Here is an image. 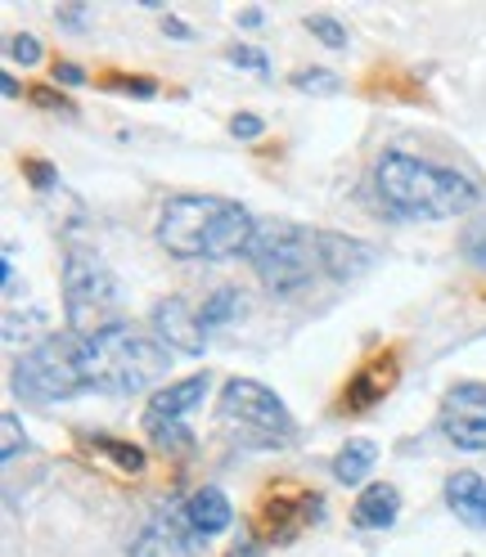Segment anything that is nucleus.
<instances>
[{
	"instance_id": "obj_1",
	"label": "nucleus",
	"mask_w": 486,
	"mask_h": 557,
	"mask_svg": "<svg viewBox=\"0 0 486 557\" xmlns=\"http://www.w3.org/2000/svg\"><path fill=\"white\" fill-rule=\"evenodd\" d=\"M257 221L239 202L217 194H177L158 212V243L162 252L181 261H230L248 257Z\"/></svg>"
},
{
	"instance_id": "obj_2",
	"label": "nucleus",
	"mask_w": 486,
	"mask_h": 557,
	"mask_svg": "<svg viewBox=\"0 0 486 557\" xmlns=\"http://www.w3.org/2000/svg\"><path fill=\"white\" fill-rule=\"evenodd\" d=\"M374 189L388 212L410 221H446L460 216L477 202V185L460 171H446L437 162L410 158V153H384L374 162Z\"/></svg>"
},
{
	"instance_id": "obj_3",
	"label": "nucleus",
	"mask_w": 486,
	"mask_h": 557,
	"mask_svg": "<svg viewBox=\"0 0 486 557\" xmlns=\"http://www.w3.org/2000/svg\"><path fill=\"white\" fill-rule=\"evenodd\" d=\"M167 369H171L167 346L126 329V324H113V329L86 337V387L99 396L145 392Z\"/></svg>"
},
{
	"instance_id": "obj_4",
	"label": "nucleus",
	"mask_w": 486,
	"mask_h": 557,
	"mask_svg": "<svg viewBox=\"0 0 486 557\" xmlns=\"http://www.w3.org/2000/svg\"><path fill=\"white\" fill-rule=\"evenodd\" d=\"M248 261H253L257 278L270 293H297L316 274H325V265H320V234L306 230V225H293V221H266V225H257Z\"/></svg>"
},
{
	"instance_id": "obj_5",
	"label": "nucleus",
	"mask_w": 486,
	"mask_h": 557,
	"mask_svg": "<svg viewBox=\"0 0 486 557\" xmlns=\"http://www.w3.org/2000/svg\"><path fill=\"white\" fill-rule=\"evenodd\" d=\"M217 418L234 441L253 445V449H284V445L297 441V423L284 409V400L253 377H230L226 382V392L217 400Z\"/></svg>"
},
{
	"instance_id": "obj_6",
	"label": "nucleus",
	"mask_w": 486,
	"mask_h": 557,
	"mask_svg": "<svg viewBox=\"0 0 486 557\" xmlns=\"http://www.w3.org/2000/svg\"><path fill=\"white\" fill-rule=\"evenodd\" d=\"M14 392L27 400H73L86 387V337L82 333H50L14 364Z\"/></svg>"
},
{
	"instance_id": "obj_7",
	"label": "nucleus",
	"mask_w": 486,
	"mask_h": 557,
	"mask_svg": "<svg viewBox=\"0 0 486 557\" xmlns=\"http://www.w3.org/2000/svg\"><path fill=\"white\" fill-rule=\"evenodd\" d=\"M63 315L82 337H95L118 324V278L86 248H68L63 257Z\"/></svg>"
},
{
	"instance_id": "obj_8",
	"label": "nucleus",
	"mask_w": 486,
	"mask_h": 557,
	"mask_svg": "<svg viewBox=\"0 0 486 557\" xmlns=\"http://www.w3.org/2000/svg\"><path fill=\"white\" fill-rule=\"evenodd\" d=\"M441 432H446L450 445L482 455L486 449V382H455V387L446 392Z\"/></svg>"
},
{
	"instance_id": "obj_9",
	"label": "nucleus",
	"mask_w": 486,
	"mask_h": 557,
	"mask_svg": "<svg viewBox=\"0 0 486 557\" xmlns=\"http://www.w3.org/2000/svg\"><path fill=\"white\" fill-rule=\"evenodd\" d=\"M194 553H198V531L190 527L185 508L171 504H162L145 521V531L131 540V557H194Z\"/></svg>"
},
{
	"instance_id": "obj_10",
	"label": "nucleus",
	"mask_w": 486,
	"mask_h": 557,
	"mask_svg": "<svg viewBox=\"0 0 486 557\" xmlns=\"http://www.w3.org/2000/svg\"><path fill=\"white\" fill-rule=\"evenodd\" d=\"M154 329L171 351H181V356H203V346H207V329L185 297H162L154 306Z\"/></svg>"
},
{
	"instance_id": "obj_11",
	"label": "nucleus",
	"mask_w": 486,
	"mask_h": 557,
	"mask_svg": "<svg viewBox=\"0 0 486 557\" xmlns=\"http://www.w3.org/2000/svg\"><path fill=\"white\" fill-rule=\"evenodd\" d=\"M293 504H297V508L284 504V491L262 504V531H266V540L289 544V540H297V535L311 527V521H320V512H325V499H320V495H306V491H297Z\"/></svg>"
},
{
	"instance_id": "obj_12",
	"label": "nucleus",
	"mask_w": 486,
	"mask_h": 557,
	"mask_svg": "<svg viewBox=\"0 0 486 557\" xmlns=\"http://www.w3.org/2000/svg\"><path fill=\"white\" fill-rule=\"evenodd\" d=\"M374 261H378V252L369 248V243L320 230V265H325L329 278H338V284H347V278H361Z\"/></svg>"
},
{
	"instance_id": "obj_13",
	"label": "nucleus",
	"mask_w": 486,
	"mask_h": 557,
	"mask_svg": "<svg viewBox=\"0 0 486 557\" xmlns=\"http://www.w3.org/2000/svg\"><path fill=\"white\" fill-rule=\"evenodd\" d=\"M392 382H397V360H392V356L369 360L352 382H347V392H342V409L361 413V409L378 405V400H384V396L392 392Z\"/></svg>"
},
{
	"instance_id": "obj_14",
	"label": "nucleus",
	"mask_w": 486,
	"mask_h": 557,
	"mask_svg": "<svg viewBox=\"0 0 486 557\" xmlns=\"http://www.w3.org/2000/svg\"><path fill=\"white\" fill-rule=\"evenodd\" d=\"M446 504L464 527L486 531V481L477 472H455L446 481Z\"/></svg>"
},
{
	"instance_id": "obj_15",
	"label": "nucleus",
	"mask_w": 486,
	"mask_h": 557,
	"mask_svg": "<svg viewBox=\"0 0 486 557\" xmlns=\"http://www.w3.org/2000/svg\"><path fill=\"white\" fill-rule=\"evenodd\" d=\"M397 512H401L397 485L374 481V485H365V491H361V499H356V508H352V521H356L361 531H388L392 521H397Z\"/></svg>"
},
{
	"instance_id": "obj_16",
	"label": "nucleus",
	"mask_w": 486,
	"mask_h": 557,
	"mask_svg": "<svg viewBox=\"0 0 486 557\" xmlns=\"http://www.w3.org/2000/svg\"><path fill=\"white\" fill-rule=\"evenodd\" d=\"M207 396V373H194V377H181L162 387L154 400H149V418H167V423H181L190 409H198Z\"/></svg>"
},
{
	"instance_id": "obj_17",
	"label": "nucleus",
	"mask_w": 486,
	"mask_h": 557,
	"mask_svg": "<svg viewBox=\"0 0 486 557\" xmlns=\"http://www.w3.org/2000/svg\"><path fill=\"white\" fill-rule=\"evenodd\" d=\"M185 517H190V527L198 531V540H212V535H221L230 521H234V508H230V499L221 495V491H198V495H190V504H185Z\"/></svg>"
},
{
	"instance_id": "obj_18",
	"label": "nucleus",
	"mask_w": 486,
	"mask_h": 557,
	"mask_svg": "<svg viewBox=\"0 0 486 557\" xmlns=\"http://www.w3.org/2000/svg\"><path fill=\"white\" fill-rule=\"evenodd\" d=\"M82 445L90 449V455H99V459H109L118 472H126V476H141L145 468H149V455L141 445H131V441H118V436H104V432H82Z\"/></svg>"
},
{
	"instance_id": "obj_19",
	"label": "nucleus",
	"mask_w": 486,
	"mask_h": 557,
	"mask_svg": "<svg viewBox=\"0 0 486 557\" xmlns=\"http://www.w3.org/2000/svg\"><path fill=\"white\" fill-rule=\"evenodd\" d=\"M374 463H378L374 441H347V445L338 449V459H333V476H338L342 485H361Z\"/></svg>"
},
{
	"instance_id": "obj_20",
	"label": "nucleus",
	"mask_w": 486,
	"mask_h": 557,
	"mask_svg": "<svg viewBox=\"0 0 486 557\" xmlns=\"http://www.w3.org/2000/svg\"><path fill=\"white\" fill-rule=\"evenodd\" d=\"M239 310H243L239 288H217L212 297L203 301L198 320H203V329H221V324H234V320H239Z\"/></svg>"
},
{
	"instance_id": "obj_21",
	"label": "nucleus",
	"mask_w": 486,
	"mask_h": 557,
	"mask_svg": "<svg viewBox=\"0 0 486 557\" xmlns=\"http://www.w3.org/2000/svg\"><path fill=\"white\" fill-rule=\"evenodd\" d=\"M293 86L302 95H338L342 90V77L329 73V67H302V73H293Z\"/></svg>"
},
{
	"instance_id": "obj_22",
	"label": "nucleus",
	"mask_w": 486,
	"mask_h": 557,
	"mask_svg": "<svg viewBox=\"0 0 486 557\" xmlns=\"http://www.w3.org/2000/svg\"><path fill=\"white\" fill-rule=\"evenodd\" d=\"M306 32L329 50H347V27L333 14H306Z\"/></svg>"
},
{
	"instance_id": "obj_23",
	"label": "nucleus",
	"mask_w": 486,
	"mask_h": 557,
	"mask_svg": "<svg viewBox=\"0 0 486 557\" xmlns=\"http://www.w3.org/2000/svg\"><path fill=\"white\" fill-rule=\"evenodd\" d=\"M145 428L154 432V441H158L162 449H185V445H190V436H185L181 423H167V418H149V413H145Z\"/></svg>"
},
{
	"instance_id": "obj_24",
	"label": "nucleus",
	"mask_w": 486,
	"mask_h": 557,
	"mask_svg": "<svg viewBox=\"0 0 486 557\" xmlns=\"http://www.w3.org/2000/svg\"><path fill=\"white\" fill-rule=\"evenodd\" d=\"M226 59H230L234 67H248V73H270V59H266L262 50H253V46H230Z\"/></svg>"
},
{
	"instance_id": "obj_25",
	"label": "nucleus",
	"mask_w": 486,
	"mask_h": 557,
	"mask_svg": "<svg viewBox=\"0 0 486 557\" xmlns=\"http://www.w3.org/2000/svg\"><path fill=\"white\" fill-rule=\"evenodd\" d=\"M10 59H14V63H23V67L41 63V46H37V37H27V32L10 37Z\"/></svg>"
},
{
	"instance_id": "obj_26",
	"label": "nucleus",
	"mask_w": 486,
	"mask_h": 557,
	"mask_svg": "<svg viewBox=\"0 0 486 557\" xmlns=\"http://www.w3.org/2000/svg\"><path fill=\"white\" fill-rule=\"evenodd\" d=\"M266 126H262V117H253V113H234L230 117V135L234 139H257Z\"/></svg>"
},
{
	"instance_id": "obj_27",
	"label": "nucleus",
	"mask_w": 486,
	"mask_h": 557,
	"mask_svg": "<svg viewBox=\"0 0 486 557\" xmlns=\"http://www.w3.org/2000/svg\"><path fill=\"white\" fill-rule=\"evenodd\" d=\"M23 176H32V185H37V189H50L54 185V166L37 162V158H23Z\"/></svg>"
},
{
	"instance_id": "obj_28",
	"label": "nucleus",
	"mask_w": 486,
	"mask_h": 557,
	"mask_svg": "<svg viewBox=\"0 0 486 557\" xmlns=\"http://www.w3.org/2000/svg\"><path fill=\"white\" fill-rule=\"evenodd\" d=\"M0 432H5V449H0V459H14L19 455V418L14 413H5V418H0Z\"/></svg>"
},
{
	"instance_id": "obj_29",
	"label": "nucleus",
	"mask_w": 486,
	"mask_h": 557,
	"mask_svg": "<svg viewBox=\"0 0 486 557\" xmlns=\"http://www.w3.org/2000/svg\"><path fill=\"white\" fill-rule=\"evenodd\" d=\"M113 90H126V95H141V99L158 95V86H154L149 77H113Z\"/></svg>"
},
{
	"instance_id": "obj_30",
	"label": "nucleus",
	"mask_w": 486,
	"mask_h": 557,
	"mask_svg": "<svg viewBox=\"0 0 486 557\" xmlns=\"http://www.w3.org/2000/svg\"><path fill=\"white\" fill-rule=\"evenodd\" d=\"M54 82H63V86H86V73H82L77 63L59 59V63H54Z\"/></svg>"
},
{
	"instance_id": "obj_31",
	"label": "nucleus",
	"mask_w": 486,
	"mask_h": 557,
	"mask_svg": "<svg viewBox=\"0 0 486 557\" xmlns=\"http://www.w3.org/2000/svg\"><path fill=\"white\" fill-rule=\"evenodd\" d=\"M32 99L46 103V109H54V113H73V103H68L63 95H54V90H32Z\"/></svg>"
},
{
	"instance_id": "obj_32",
	"label": "nucleus",
	"mask_w": 486,
	"mask_h": 557,
	"mask_svg": "<svg viewBox=\"0 0 486 557\" xmlns=\"http://www.w3.org/2000/svg\"><path fill=\"white\" fill-rule=\"evenodd\" d=\"M162 32H167V37H177V41H190V37H194V32H190L181 18H162Z\"/></svg>"
},
{
	"instance_id": "obj_33",
	"label": "nucleus",
	"mask_w": 486,
	"mask_h": 557,
	"mask_svg": "<svg viewBox=\"0 0 486 557\" xmlns=\"http://www.w3.org/2000/svg\"><path fill=\"white\" fill-rule=\"evenodd\" d=\"M239 23H243V27H262V10H243Z\"/></svg>"
},
{
	"instance_id": "obj_34",
	"label": "nucleus",
	"mask_w": 486,
	"mask_h": 557,
	"mask_svg": "<svg viewBox=\"0 0 486 557\" xmlns=\"http://www.w3.org/2000/svg\"><path fill=\"white\" fill-rule=\"evenodd\" d=\"M0 90H5V95H10V99H14V95H19V82H14V77H10V73H5V82H0Z\"/></svg>"
},
{
	"instance_id": "obj_35",
	"label": "nucleus",
	"mask_w": 486,
	"mask_h": 557,
	"mask_svg": "<svg viewBox=\"0 0 486 557\" xmlns=\"http://www.w3.org/2000/svg\"><path fill=\"white\" fill-rule=\"evenodd\" d=\"M473 261H482V265H486V243H482V248L473 252Z\"/></svg>"
}]
</instances>
